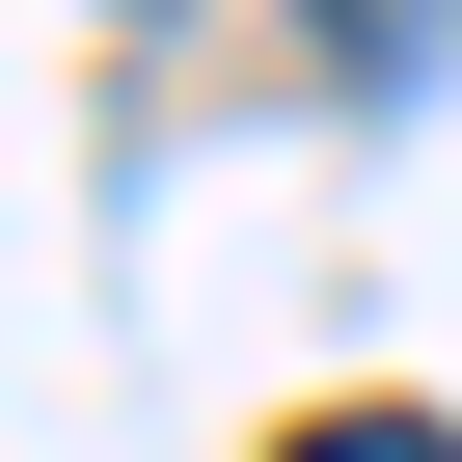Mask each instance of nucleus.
I'll list each match as a JSON object with an SVG mask.
<instances>
[{
  "label": "nucleus",
  "mask_w": 462,
  "mask_h": 462,
  "mask_svg": "<svg viewBox=\"0 0 462 462\" xmlns=\"http://www.w3.org/2000/svg\"><path fill=\"white\" fill-rule=\"evenodd\" d=\"M300 462H462V435H435V408H327Z\"/></svg>",
  "instance_id": "nucleus-1"
}]
</instances>
